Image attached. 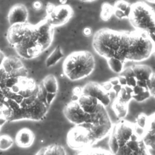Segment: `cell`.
<instances>
[{"instance_id":"obj_1","label":"cell","mask_w":155,"mask_h":155,"mask_svg":"<svg viewBox=\"0 0 155 155\" xmlns=\"http://www.w3.org/2000/svg\"><path fill=\"white\" fill-rule=\"evenodd\" d=\"M92 46L95 52L105 58L117 59L124 63L142 62L154 51V44L144 31L116 30L109 28L98 30L93 35Z\"/></svg>"},{"instance_id":"obj_2","label":"cell","mask_w":155,"mask_h":155,"mask_svg":"<svg viewBox=\"0 0 155 155\" xmlns=\"http://www.w3.org/2000/svg\"><path fill=\"white\" fill-rule=\"evenodd\" d=\"M143 131L136 124L120 119L109 134L110 150L113 155H151L143 140Z\"/></svg>"},{"instance_id":"obj_3","label":"cell","mask_w":155,"mask_h":155,"mask_svg":"<svg viewBox=\"0 0 155 155\" xmlns=\"http://www.w3.org/2000/svg\"><path fill=\"white\" fill-rule=\"evenodd\" d=\"M95 68L93 54L87 50L70 53L65 59L62 70L65 76L71 81H78L90 76Z\"/></svg>"},{"instance_id":"obj_4","label":"cell","mask_w":155,"mask_h":155,"mask_svg":"<svg viewBox=\"0 0 155 155\" xmlns=\"http://www.w3.org/2000/svg\"><path fill=\"white\" fill-rule=\"evenodd\" d=\"M128 20L134 29L148 33L155 28V11L145 2L137 1L131 4Z\"/></svg>"},{"instance_id":"obj_5","label":"cell","mask_w":155,"mask_h":155,"mask_svg":"<svg viewBox=\"0 0 155 155\" xmlns=\"http://www.w3.org/2000/svg\"><path fill=\"white\" fill-rule=\"evenodd\" d=\"M38 39L36 25L28 24L22 41L14 46L18 55L27 59L38 56L43 51L38 44Z\"/></svg>"},{"instance_id":"obj_6","label":"cell","mask_w":155,"mask_h":155,"mask_svg":"<svg viewBox=\"0 0 155 155\" xmlns=\"http://www.w3.org/2000/svg\"><path fill=\"white\" fill-rule=\"evenodd\" d=\"M67 142L72 149L82 151L96 143L90 131L82 125H75L68 133Z\"/></svg>"},{"instance_id":"obj_7","label":"cell","mask_w":155,"mask_h":155,"mask_svg":"<svg viewBox=\"0 0 155 155\" xmlns=\"http://www.w3.org/2000/svg\"><path fill=\"white\" fill-rule=\"evenodd\" d=\"M47 13L46 18L54 27L67 22L73 15V10L70 5L62 4L54 6Z\"/></svg>"},{"instance_id":"obj_8","label":"cell","mask_w":155,"mask_h":155,"mask_svg":"<svg viewBox=\"0 0 155 155\" xmlns=\"http://www.w3.org/2000/svg\"><path fill=\"white\" fill-rule=\"evenodd\" d=\"M81 94L89 95L99 101L107 107L111 103L110 93L106 91L101 84L89 82L81 88Z\"/></svg>"},{"instance_id":"obj_9","label":"cell","mask_w":155,"mask_h":155,"mask_svg":"<svg viewBox=\"0 0 155 155\" xmlns=\"http://www.w3.org/2000/svg\"><path fill=\"white\" fill-rule=\"evenodd\" d=\"M35 25L38 33V42L44 51L51 44L54 33V27L46 18Z\"/></svg>"},{"instance_id":"obj_10","label":"cell","mask_w":155,"mask_h":155,"mask_svg":"<svg viewBox=\"0 0 155 155\" xmlns=\"http://www.w3.org/2000/svg\"><path fill=\"white\" fill-rule=\"evenodd\" d=\"M77 101L82 110L90 114L95 113L105 107L97 99L84 94L78 96Z\"/></svg>"},{"instance_id":"obj_11","label":"cell","mask_w":155,"mask_h":155,"mask_svg":"<svg viewBox=\"0 0 155 155\" xmlns=\"http://www.w3.org/2000/svg\"><path fill=\"white\" fill-rule=\"evenodd\" d=\"M28 23H18L10 26L7 32V39L13 46L20 43L25 35Z\"/></svg>"},{"instance_id":"obj_12","label":"cell","mask_w":155,"mask_h":155,"mask_svg":"<svg viewBox=\"0 0 155 155\" xmlns=\"http://www.w3.org/2000/svg\"><path fill=\"white\" fill-rule=\"evenodd\" d=\"M27 18V8L24 5L21 4L13 5L10 8L7 16L8 22L11 25L15 24L26 22Z\"/></svg>"},{"instance_id":"obj_13","label":"cell","mask_w":155,"mask_h":155,"mask_svg":"<svg viewBox=\"0 0 155 155\" xmlns=\"http://www.w3.org/2000/svg\"><path fill=\"white\" fill-rule=\"evenodd\" d=\"M35 140V135L33 131L27 128L20 130L16 134L15 141L18 146L21 148L30 147Z\"/></svg>"},{"instance_id":"obj_14","label":"cell","mask_w":155,"mask_h":155,"mask_svg":"<svg viewBox=\"0 0 155 155\" xmlns=\"http://www.w3.org/2000/svg\"><path fill=\"white\" fill-rule=\"evenodd\" d=\"M113 7V15L118 19H128L130 13L131 4L126 0H116Z\"/></svg>"},{"instance_id":"obj_15","label":"cell","mask_w":155,"mask_h":155,"mask_svg":"<svg viewBox=\"0 0 155 155\" xmlns=\"http://www.w3.org/2000/svg\"><path fill=\"white\" fill-rule=\"evenodd\" d=\"M137 81H147L153 73L151 68L145 64H136L132 66Z\"/></svg>"},{"instance_id":"obj_16","label":"cell","mask_w":155,"mask_h":155,"mask_svg":"<svg viewBox=\"0 0 155 155\" xmlns=\"http://www.w3.org/2000/svg\"><path fill=\"white\" fill-rule=\"evenodd\" d=\"M129 104L119 101L116 97L111 104V108L119 119H124L127 116Z\"/></svg>"},{"instance_id":"obj_17","label":"cell","mask_w":155,"mask_h":155,"mask_svg":"<svg viewBox=\"0 0 155 155\" xmlns=\"http://www.w3.org/2000/svg\"><path fill=\"white\" fill-rule=\"evenodd\" d=\"M1 67L8 73L13 70L22 68L24 65L19 58L15 56H10L5 58Z\"/></svg>"},{"instance_id":"obj_18","label":"cell","mask_w":155,"mask_h":155,"mask_svg":"<svg viewBox=\"0 0 155 155\" xmlns=\"http://www.w3.org/2000/svg\"><path fill=\"white\" fill-rule=\"evenodd\" d=\"M35 155H66V152L61 145L51 144L42 148Z\"/></svg>"},{"instance_id":"obj_19","label":"cell","mask_w":155,"mask_h":155,"mask_svg":"<svg viewBox=\"0 0 155 155\" xmlns=\"http://www.w3.org/2000/svg\"><path fill=\"white\" fill-rule=\"evenodd\" d=\"M41 84L47 93H57L58 90V84L57 79L54 75L49 74L46 76L42 80Z\"/></svg>"},{"instance_id":"obj_20","label":"cell","mask_w":155,"mask_h":155,"mask_svg":"<svg viewBox=\"0 0 155 155\" xmlns=\"http://www.w3.org/2000/svg\"><path fill=\"white\" fill-rule=\"evenodd\" d=\"M64 56V54L62 51L61 47L59 45H58L47 58L45 61L46 67H50L54 65Z\"/></svg>"},{"instance_id":"obj_21","label":"cell","mask_w":155,"mask_h":155,"mask_svg":"<svg viewBox=\"0 0 155 155\" xmlns=\"http://www.w3.org/2000/svg\"><path fill=\"white\" fill-rule=\"evenodd\" d=\"M77 155H113V154L110 150L102 148H93L91 147L80 151Z\"/></svg>"},{"instance_id":"obj_22","label":"cell","mask_w":155,"mask_h":155,"mask_svg":"<svg viewBox=\"0 0 155 155\" xmlns=\"http://www.w3.org/2000/svg\"><path fill=\"white\" fill-rule=\"evenodd\" d=\"M107 64L110 68L114 73L120 74L125 68V63L115 59L110 58L107 60Z\"/></svg>"},{"instance_id":"obj_23","label":"cell","mask_w":155,"mask_h":155,"mask_svg":"<svg viewBox=\"0 0 155 155\" xmlns=\"http://www.w3.org/2000/svg\"><path fill=\"white\" fill-rule=\"evenodd\" d=\"M142 137L147 147L149 150H155V133L143 131Z\"/></svg>"},{"instance_id":"obj_24","label":"cell","mask_w":155,"mask_h":155,"mask_svg":"<svg viewBox=\"0 0 155 155\" xmlns=\"http://www.w3.org/2000/svg\"><path fill=\"white\" fill-rule=\"evenodd\" d=\"M113 15V7L108 2L102 4L101 12V18L104 21H108Z\"/></svg>"},{"instance_id":"obj_25","label":"cell","mask_w":155,"mask_h":155,"mask_svg":"<svg viewBox=\"0 0 155 155\" xmlns=\"http://www.w3.org/2000/svg\"><path fill=\"white\" fill-rule=\"evenodd\" d=\"M13 144L12 138L7 134L0 136V150H7L12 147Z\"/></svg>"},{"instance_id":"obj_26","label":"cell","mask_w":155,"mask_h":155,"mask_svg":"<svg viewBox=\"0 0 155 155\" xmlns=\"http://www.w3.org/2000/svg\"><path fill=\"white\" fill-rule=\"evenodd\" d=\"M121 102L129 104L131 100L133 99V96L131 94H130L127 91L124 86H122L120 91L116 95V97Z\"/></svg>"},{"instance_id":"obj_27","label":"cell","mask_w":155,"mask_h":155,"mask_svg":"<svg viewBox=\"0 0 155 155\" xmlns=\"http://www.w3.org/2000/svg\"><path fill=\"white\" fill-rule=\"evenodd\" d=\"M143 131L155 133V113L148 116L146 125L143 129Z\"/></svg>"},{"instance_id":"obj_28","label":"cell","mask_w":155,"mask_h":155,"mask_svg":"<svg viewBox=\"0 0 155 155\" xmlns=\"http://www.w3.org/2000/svg\"><path fill=\"white\" fill-rule=\"evenodd\" d=\"M150 96H151L150 94V93L148 91V88H146L142 91H141L140 93H139L136 95L133 96V99H134L136 102H142L148 99V98H150Z\"/></svg>"},{"instance_id":"obj_29","label":"cell","mask_w":155,"mask_h":155,"mask_svg":"<svg viewBox=\"0 0 155 155\" xmlns=\"http://www.w3.org/2000/svg\"><path fill=\"white\" fill-rule=\"evenodd\" d=\"M147 88L151 96L155 97V73H153L147 81Z\"/></svg>"},{"instance_id":"obj_30","label":"cell","mask_w":155,"mask_h":155,"mask_svg":"<svg viewBox=\"0 0 155 155\" xmlns=\"http://www.w3.org/2000/svg\"><path fill=\"white\" fill-rule=\"evenodd\" d=\"M147 117L148 116H147L144 113H140L138 115V116L136 118V125L140 128L141 129H144L145 125H146V123H147Z\"/></svg>"},{"instance_id":"obj_31","label":"cell","mask_w":155,"mask_h":155,"mask_svg":"<svg viewBox=\"0 0 155 155\" xmlns=\"http://www.w3.org/2000/svg\"><path fill=\"white\" fill-rule=\"evenodd\" d=\"M127 79V85H128L131 87H134L137 85V79L135 76H131L130 78H126Z\"/></svg>"},{"instance_id":"obj_32","label":"cell","mask_w":155,"mask_h":155,"mask_svg":"<svg viewBox=\"0 0 155 155\" xmlns=\"http://www.w3.org/2000/svg\"><path fill=\"white\" fill-rule=\"evenodd\" d=\"M101 84L102 87L104 88V89L108 92L110 93L111 91H113V85L111 84V82L109 81L107 82L102 83Z\"/></svg>"},{"instance_id":"obj_33","label":"cell","mask_w":155,"mask_h":155,"mask_svg":"<svg viewBox=\"0 0 155 155\" xmlns=\"http://www.w3.org/2000/svg\"><path fill=\"white\" fill-rule=\"evenodd\" d=\"M118 78H119V83L122 86H125L127 85V79H126L125 77L120 74L118 76Z\"/></svg>"},{"instance_id":"obj_34","label":"cell","mask_w":155,"mask_h":155,"mask_svg":"<svg viewBox=\"0 0 155 155\" xmlns=\"http://www.w3.org/2000/svg\"><path fill=\"white\" fill-rule=\"evenodd\" d=\"M109 81L111 82V84L113 85V86H114V85L120 84L118 76H117V77H116V78H113L110 79L109 80Z\"/></svg>"},{"instance_id":"obj_35","label":"cell","mask_w":155,"mask_h":155,"mask_svg":"<svg viewBox=\"0 0 155 155\" xmlns=\"http://www.w3.org/2000/svg\"><path fill=\"white\" fill-rule=\"evenodd\" d=\"M5 58V56L4 54L0 50V67H1L2 64Z\"/></svg>"},{"instance_id":"obj_36","label":"cell","mask_w":155,"mask_h":155,"mask_svg":"<svg viewBox=\"0 0 155 155\" xmlns=\"http://www.w3.org/2000/svg\"><path fill=\"white\" fill-rule=\"evenodd\" d=\"M84 35H86V36H89V35H90L91 33V29L89 28H84Z\"/></svg>"},{"instance_id":"obj_37","label":"cell","mask_w":155,"mask_h":155,"mask_svg":"<svg viewBox=\"0 0 155 155\" xmlns=\"http://www.w3.org/2000/svg\"><path fill=\"white\" fill-rule=\"evenodd\" d=\"M145 1L151 3V4H155V0H145Z\"/></svg>"},{"instance_id":"obj_38","label":"cell","mask_w":155,"mask_h":155,"mask_svg":"<svg viewBox=\"0 0 155 155\" xmlns=\"http://www.w3.org/2000/svg\"><path fill=\"white\" fill-rule=\"evenodd\" d=\"M82 1H84V2H90V1H93L94 0H81Z\"/></svg>"}]
</instances>
